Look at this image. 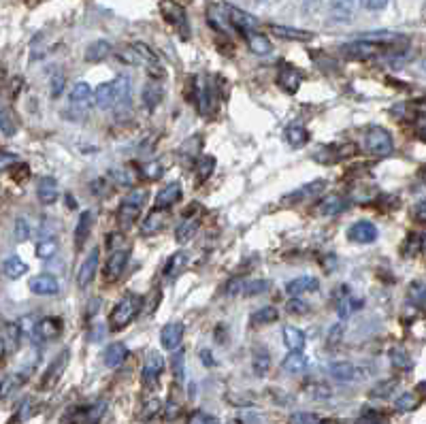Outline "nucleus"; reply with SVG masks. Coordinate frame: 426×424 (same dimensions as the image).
<instances>
[{"instance_id": "1", "label": "nucleus", "mask_w": 426, "mask_h": 424, "mask_svg": "<svg viewBox=\"0 0 426 424\" xmlns=\"http://www.w3.org/2000/svg\"><path fill=\"white\" fill-rule=\"evenodd\" d=\"M130 92V79L120 75L111 81H104L94 90V104L98 109H113L122 100H126Z\"/></svg>"}, {"instance_id": "2", "label": "nucleus", "mask_w": 426, "mask_h": 424, "mask_svg": "<svg viewBox=\"0 0 426 424\" xmlns=\"http://www.w3.org/2000/svg\"><path fill=\"white\" fill-rule=\"evenodd\" d=\"M94 107V90L90 84L86 81H79L70 88V94H68V107H66V118L70 120H81L86 118V113Z\"/></svg>"}, {"instance_id": "3", "label": "nucleus", "mask_w": 426, "mask_h": 424, "mask_svg": "<svg viewBox=\"0 0 426 424\" xmlns=\"http://www.w3.org/2000/svg\"><path fill=\"white\" fill-rule=\"evenodd\" d=\"M143 309V299H141L139 295H124L118 303H116V307H113V311H111V317H109V324H111V329L113 331H122V329H126L134 317L139 315V311Z\"/></svg>"}, {"instance_id": "4", "label": "nucleus", "mask_w": 426, "mask_h": 424, "mask_svg": "<svg viewBox=\"0 0 426 424\" xmlns=\"http://www.w3.org/2000/svg\"><path fill=\"white\" fill-rule=\"evenodd\" d=\"M124 58L130 62V64H136V66H143L148 73L156 79L164 77V68L158 60V56L150 49V45L145 43H132L130 47H126V54Z\"/></svg>"}, {"instance_id": "5", "label": "nucleus", "mask_w": 426, "mask_h": 424, "mask_svg": "<svg viewBox=\"0 0 426 424\" xmlns=\"http://www.w3.org/2000/svg\"><path fill=\"white\" fill-rule=\"evenodd\" d=\"M145 201H148V192L145 190H139L136 188V190L128 192L122 198L120 207H118V224L122 228H130L136 222V218L141 216V211H143Z\"/></svg>"}, {"instance_id": "6", "label": "nucleus", "mask_w": 426, "mask_h": 424, "mask_svg": "<svg viewBox=\"0 0 426 424\" xmlns=\"http://www.w3.org/2000/svg\"><path fill=\"white\" fill-rule=\"evenodd\" d=\"M365 150L371 154V156H377V158H384V156H390L395 150V141H393V134H390L386 128L381 126H371L367 132H365Z\"/></svg>"}, {"instance_id": "7", "label": "nucleus", "mask_w": 426, "mask_h": 424, "mask_svg": "<svg viewBox=\"0 0 426 424\" xmlns=\"http://www.w3.org/2000/svg\"><path fill=\"white\" fill-rule=\"evenodd\" d=\"M160 11H162V17L175 28V30H180L184 34V39H188V15L184 11V7H180L177 3H173V0H162L160 3Z\"/></svg>"}, {"instance_id": "8", "label": "nucleus", "mask_w": 426, "mask_h": 424, "mask_svg": "<svg viewBox=\"0 0 426 424\" xmlns=\"http://www.w3.org/2000/svg\"><path fill=\"white\" fill-rule=\"evenodd\" d=\"M301 84H303V75L297 66H292L288 62H281L277 66V86L286 94H297Z\"/></svg>"}, {"instance_id": "9", "label": "nucleus", "mask_w": 426, "mask_h": 424, "mask_svg": "<svg viewBox=\"0 0 426 424\" xmlns=\"http://www.w3.org/2000/svg\"><path fill=\"white\" fill-rule=\"evenodd\" d=\"M329 373L339 382H363L369 377V369L354 363H333L329 367Z\"/></svg>"}, {"instance_id": "10", "label": "nucleus", "mask_w": 426, "mask_h": 424, "mask_svg": "<svg viewBox=\"0 0 426 424\" xmlns=\"http://www.w3.org/2000/svg\"><path fill=\"white\" fill-rule=\"evenodd\" d=\"M98 258H100V247H92L90 254L84 258V262L79 265V271H77V286L79 288H88L96 273H98Z\"/></svg>"}, {"instance_id": "11", "label": "nucleus", "mask_w": 426, "mask_h": 424, "mask_svg": "<svg viewBox=\"0 0 426 424\" xmlns=\"http://www.w3.org/2000/svg\"><path fill=\"white\" fill-rule=\"evenodd\" d=\"M68 350H64V352H60V354L49 363V367L45 369V373H43V379H41V388L45 391H49V388H54L58 382H60V377L64 375V369H66V365H68Z\"/></svg>"}, {"instance_id": "12", "label": "nucleus", "mask_w": 426, "mask_h": 424, "mask_svg": "<svg viewBox=\"0 0 426 424\" xmlns=\"http://www.w3.org/2000/svg\"><path fill=\"white\" fill-rule=\"evenodd\" d=\"M106 411L104 403H92V405H84L77 409H70V414L64 416L66 422H98Z\"/></svg>"}, {"instance_id": "13", "label": "nucleus", "mask_w": 426, "mask_h": 424, "mask_svg": "<svg viewBox=\"0 0 426 424\" xmlns=\"http://www.w3.org/2000/svg\"><path fill=\"white\" fill-rule=\"evenodd\" d=\"M224 11H226V19L230 24V28H235L239 34L258 28V19L254 15H250V13H245L241 9H235V7H226Z\"/></svg>"}, {"instance_id": "14", "label": "nucleus", "mask_w": 426, "mask_h": 424, "mask_svg": "<svg viewBox=\"0 0 426 424\" xmlns=\"http://www.w3.org/2000/svg\"><path fill=\"white\" fill-rule=\"evenodd\" d=\"M30 290L39 297H54L60 292V284L58 279L49 273H41V275H34L30 279Z\"/></svg>"}, {"instance_id": "15", "label": "nucleus", "mask_w": 426, "mask_h": 424, "mask_svg": "<svg viewBox=\"0 0 426 424\" xmlns=\"http://www.w3.org/2000/svg\"><path fill=\"white\" fill-rule=\"evenodd\" d=\"M164 371V359L160 352H150L148 359H145V365H143V371H141V377H143V384H150L154 386L158 382V377L162 375Z\"/></svg>"}, {"instance_id": "16", "label": "nucleus", "mask_w": 426, "mask_h": 424, "mask_svg": "<svg viewBox=\"0 0 426 424\" xmlns=\"http://www.w3.org/2000/svg\"><path fill=\"white\" fill-rule=\"evenodd\" d=\"M194 96H196V109H198V113L209 116L216 104H213V98H211V88L200 77H194Z\"/></svg>"}, {"instance_id": "17", "label": "nucleus", "mask_w": 426, "mask_h": 424, "mask_svg": "<svg viewBox=\"0 0 426 424\" xmlns=\"http://www.w3.org/2000/svg\"><path fill=\"white\" fill-rule=\"evenodd\" d=\"M324 186H326V184H324V180L309 182V184H305V186L297 188L294 192L286 194V196H283L281 201H283V203H288V205H299V203H303V201H307V198L315 196V194H317L320 190H322Z\"/></svg>"}, {"instance_id": "18", "label": "nucleus", "mask_w": 426, "mask_h": 424, "mask_svg": "<svg viewBox=\"0 0 426 424\" xmlns=\"http://www.w3.org/2000/svg\"><path fill=\"white\" fill-rule=\"evenodd\" d=\"M180 198H182V184L180 182H171L162 190H158V194L154 198V207L156 209H168Z\"/></svg>"}, {"instance_id": "19", "label": "nucleus", "mask_w": 426, "mask_h": 424, "mask_svg": "<svg viewBox=\"0 0 426 424\" xmlns=\"http://www.w3.org/2000/svg\"><path fill=\"white\" fill-rule=\"evenodd\" d=\"M347 239L354 241V243H373L377 239V228L375 224L371 222H356V224H352L349 230H347Z\"/></svg>"}, {"instance_id": "20", "label": "nucleus", "mask_w": 426, "mask_h": 424, "mask_svg": "<svg viewBox=\"0 0 426 424\" xmlns=\"http://www.w3.org/2000/svg\"><path fill=\"white\" fill-rule=\"evenodd\" d=\"M241 37L245 39V43H247V47L252 49V54H256V56H269L271 54V43L258 28L243 32Z\"/></svg>"}, {"instance_id": "21", "label": "nucleus", "mask_w": 426, "mask_h": 424, "mask_svg": "<svg viewBox=\"0 0 426 424\" xmlns=\"http://www.w3.org/2000/svg\"><path fill=\"white\" fill-rule=\"evenodd\" d=\"M182 339H184V324L180 322H173V324H166L160 333V343L164 350L168 352H175L177 347L182 345Z\"/></svg>"}, {"instance_id": "22", "label": "nucleus", "mask_w": 426, "mask_h": 424, "mask_svg": "<svg viewBox=\"0 0 426 424\" xmlns=\"http://www.w3.org/2000/svg\"><path fill=\"white\" fill-rule=\"evenodd\" d=\"M126 265H128V252H126V250H116L109 258H106V265H104V277L109 279V281L118 279V277L124 273Z\"/></svg>"}, {"instance_id": "23", "label": "nucleus", "mask_w": 426, "mask_h": 424, "mask_svg": "<svg viewBox=\"0 0 426 424\" xmlns=\"http://www.w3.org/2000/svg\"><path fill=\"white\" fill-rule=\"evenodd\" d=\"M32 371V367L30 369H26V371H19V373H11V375H5L3 379H0V399H7V397H11L13 393H17L19 388L26 384V375Z\"/></svg>"}, {"instance_id": "24", "label": "nucleus", "mask_w": 426, "mask_h": 424, "mask_svg": "<svg viewBox=\"0 0 426 424\" xmlns=\"http://www.w3.org/2000/svg\"><path fill=\"white\" fill-rule=\"evenodd\" d=\"M188 260H190L188 252H175V254L166 260V265H164V271H162V273H164V279L175 281L177 277H180V275L186 271Z\"/></svg>"}, {"instance_id": "25", "label": "nucleus", "mask_w": 426, "mask_h": 424, "mask_svg": "<svg viewBox=\"0 0 426 424\" xmlns=\"http://www.w3.org/2000/svg\"><path fill=\"white\" fill-rule=\"evenodd\" d=\"M273 37H279V39H286V41H311L313 39V32L309 30H299V28H290V26H269Z\"/></svg>"}, {"instance_id": "26", "label": "nucleus", "mask_w": 426, "mask_h": 424, "mask_svg": "<svg viewBox=\"0 0 426 424\" xmlns=\"http://www.w3.org/2000/svg\"><path fill=\"white\" fill-rule=\"evenodd\" d=\"M320 288V279L313 277V275H303V277H297L292 279L290 284L286 286V292L292 295V297H299V295H307V292H315Z\"/></svg>"}, {"instance_id": "27", "label": "nucleus", "mask_w": 426, "mask_h": 424, "mask_svg": "<svg viewBox=\"0 0 426 424\" xmlns=\"http://www.w3.org/2000/svg\"><path fill=\"white\" fill-rule=\"evenodd\" d=\"M64 331V322L60 317H45V320L37 322V335L45 341L58 339Z\"/></svg>"}, {"instance_id": "28", "label": "nucleus", "mask_w": 426, "mask_h": 424, "mask_svg": "<svg viewBox=\"0 0 426 424\" xmlns=\"http://www.w3.org/2000/svg\"><path fill=\"white\" fill-rule=\"evenodd\" d=\"M166 224V209H152L150 216L143 220V224H141V233L143 235H156L164 228Z\"/></svg>"}, {"instance_id": "29", "label": "nucleus", "mask_w": 426, "mask_h": 424, "mask_svg": "<svg viewBox=\"0 0 426 424\" xmlns=\"http://www.w3.org/2000/svg\"><path fill=\"white\" fill-rule=\"evenodd\" d=\"M37 196L43 205H54L60 196L58 192V182L54 178H43L37 184Z\"/></svg>"}, {"instance_id": "30", "label": "nucleus", "mask_w": 426, "mask_h": 424, "mask_svg": "<svg viewBox=\"0 0 426 424\" xmlns=\"http://www.w3.org/2000/svg\"><path fill=\"white\" fill-rule=\"evenodd\" d=\"M347 209V201L343 196H337V194H331V196H324L322 201L317 203V211L322 216H337L341 211Z\"/></svg>"}, {"instance_id": "31", "label": "nucleus", "mask_w": 426, "mask_h": 424, "mask_svg": "<svg viewBox=\"0 0 426 424\" xmlns=\"http://www.w3.org/2000/svg\"><path fill=\"white\" fill-rule=\"evenodd\" d=\"M128 359V347L124 343H111L104 350V365L109 369H118Z\"/></svg>"}, {"instance_id": "32", "label": "nucleus", "mask_w": 426, "mask_h": 424, "mask_svg": "<svg viewBox=\"0 0 426 424\" xmlns=\"http://www.w3.org/2000/svg\"><path fill=\"white\" fill-rule=\"evenodd\" d=\"M141 98H143V104H145V109H156L158 104L162 102L164 98V88L158 84V81H150L145 88H143V94H141Z\"/></svg>"}, {"instance_id": "33", "label": "nucleus", "mask_w": 426, "mask_h": 424, "mask_svg": "<svg viewBox=\"0 0 426 424\" xmlns=\"http://www.w3.org/2000/svg\"><path fill=\"white\" fill-rule=\"evenodd\" d=\"M281 367H283V371H288V373H303L307 369V356L303 354V350H294L286 359H283Z\"/></svg>"}, {"instance_id": "34", "label": "nucleus", "mask_w": 426, "mask_h": 424, "mask_svg": "<svg viewBox=\"0 0 426 424\" xmlns=\"http://www.w3.org/2000/svg\"><path fill=\"white\" fill-rule=\"evenodd\" d=\"M279 320V311L275 307H260L252 313L250 317V324L252 327H267Z\"/></svg>"}, {"instance_id": "35", "label": "nucleus", "mask_w": 426, "mask_h": 424, "mask_svg": "<svg viewBox=\"0 0 426 424\" xmlns=\"http://www.w3.org/2000/svg\"><path fill=\"white\" fill-rule=\"evenodd\" d=\"M281 337H283V345H286L290 352L305 347V335H303V331H299L294 327H283Z\"/></svg>"}, {"instance_id": "36", "label": "nucleus", "mask_w": 426, "mask_h": 424, "mask_svg": "<svg viewBox=\"0 0 426 424\" xmlns=\"http://www.w3.org/2000/svg\"><path fill=\"white\" fill-rule=\"evenodd\" d=\"M111 56V45L106 41H96L86 49V60L88 62H102Z\"/></svg>"}, {"instance_id": "37", "label": "nucleus", "mask_w": 426, "mask_h": 424, "mask_svg": "<svg viewBox=\"0 0 426 424\" xmlns=\"http://www.w3.org/2000/svg\"><path fill=\"white\" fill-rule=\"evenodd\" d=\"M90 230H92V211H84L79 222H77V228H75V245L77 247H81L88 241Z\"/></svg>"}, {"instance_id": "38", "label": "nucleus", "mask_w": 426, "mask_h": 424, "mask_svg": "<svg viewBox=\"0 0 426 424\" xmlns=\"http://www.w3.org/2000/svg\"><path fill=\"white\" fill-rule=\"evenodd\" d=\"M271 290V281L267 279H254V281H241L239 292H243L245 297H256V295H265Z\"/></svg>"}, {"instance_id": "39", "label": "nucleus", "mask_w": 426, "mask_h": 424, "mask_svg": "<svg viewBox=\"0 0 426 424\" xmlns=\"http://www.w3.org/2000/svg\"><path fill=\"white\" fill-rule=\"evenodd\" d=\"M3 271H5V275H7L9 279H19L22 275L28 273V265H26L19 256H11V258L5 260Z\"/></svg>"}, {"instance_id": "40", "label": "nucleus", "mask_w": 426, "mask_h": 424, "mask_svg": "<svg viewBox=\"0 0 426 424\" xmlns=\"http://www.w3.org/2000/svg\"><path fill=\"white\" fill-rule=\"evenodd\" d=\"M0 130H3L7 136L17 132V120H15L13 111L9 107H5V104H0Z\"/></svg>"}, {"instance_id": "41", "label": "nucleus", "mask_w": 426, "mask_h": 424, "mask_svg": "<svg viewBox=\"0 0 426 424\" xmlns=\"http://www.w3.org/2000/svg\"><path fill=\"white\" fill-rule=\"evenodd\" d=\"M213 168H216V158L213 156H200L196 162V182H207L211 178Z\"/></svg>"}, {"instance_id": "42", "label": "nucleus", "mask_w": 426, "mask_h": 424, "mask_svg": "<svg viewBox=\"0 0 426 424\" xmlns=\"http://www.w3.org/2000/svg\"><path fill=\"white\" fill-rule=\"evenodd\" d=\"M196 230H198V222L196 220H184L180 226H177V230H175V239L180 241V243H186V241H190L196 235Z\"/></svg>"}, {"instance_id": "43", "label": "nucleus", "mask_w": 426, "mask_h": 424, "mask_svg": "<svg viewBox=\"0 0 426 424\" xmlns=\"http://www.w3.org/2000/svg\"><path fill=\"white\" fill-rule=\"evenodd\" d=\"M286 141L292 148H301L309 141V132L303 126H292V128L286 130Z\"/></svg>"}, {"instance_id": "44", "label": "nucleus", "mask_w": 426, "mask_h": 424, "mask_svg": "<svg viewBox=\"0 0 426 424\" xmlns=\"http://www.w3.org/2000/svg\"><path fill=\"white\" fill-rule=\"evenodd\" d=\"M58 252V241L56 239H41L37 243V256L41 260H47V258H54Z\"/></svg>"}, {"instance_id": "45", "label": "nucleus", "mask_w": 426, "mask_h": 424, "mask_svg": "<svg viewBox=\"0 0 426 424\" xmlns=\"http://www.w3.org/2000/svg\"><path fill=\"white\" fill-rule=\"evenodd\" d=\"M420 405V397H416L413 393H405V395H401L397 401H395V407H397V411H413L416 407Z\"/></svg>"}, {"instance_id": "46", "label": "nucleus", "mask_w": 426, "mask_h": 424, "mask_svg": "<svg viewBox=\"0 0 426 424\" xmlns=\"http://www.w3.org/2000/svg\"><path fill=\"white\" fill-rule=\"evenodd\" d=\"M252 367H254V373H256L258 377H265V375L269 373V369H271V356H269V354H258V356L254 359Z\"/></svg>"}, {"instance_id": "47", "label": "nucleus", "mask_w": 426, "mask_h": 424, "mask_svg": "<svg viewBox=\"0 0 426 424\" xmlns=\"http://www.w3.org/2000/svg\"><path fill=\"white\" fill-rule=\"evenodd\" d=\"M30 235H32L30 222H28L26 218H17V222H15V239H17V241H28Z\"/></svg>"}, {"instance_id": "48", "label": "nucleus", "mask_w": 426, "mask_h": 424, "mask_svg": "<svg viewBox=\"0 0 426 424\" xmlns=\"http://www.w3.org/2000/svg\"><path fill=\"white\" fill-rule=\"evenodd\" d=\"M290 422H294V424H315V422H324V418H320L315 414H307V411H294L290 416Z\"/></svg>"}, {"instance_id": "49", "label": "nucleus", "mask_w": 426, "mask_h": 424, "mask_svg": "<svg viewBox=\"0 0 426 424\" xmlns=\"http://www.w3.org/2000/svg\"><path fill=\"white\" fill-rule=\"evenodd\" d=\"M354 9V0H333V11L337 17H347Z\"/></svg>"}, {"instance_id": "50", "label": "nucleus", "mask_w": 426, "mask_h": 424, "mask_svg": "<svg viewBox=\"0 0 426 424\" xmlns=\"http://www.w3.org/2000/svg\"><path fill=\"white\" fill-rule=\"evenodd\" d=\"M305 391L311 395V399H329L331 397V388H326L324 384H311Z\"/></svg>"}, {"instance_id": "51", "label": "nucleus", "mask_w": 426, "mask_h": 424, "mask_svg": "<svg viewBox=\"0 0 426 424\" xmlns=\"http://www.w3.org/2000/svg\"><path fill=\"white\" fill-rule=\"evenodd\" d=\"M188 422L190 424H213V422H218V418L216 416H209L207 411H192L190 414V418H188Z\"/></svg>"}, {"instance_id": "52", "label": "nucleus", "mask_w": 426, "mask_h": 424, "mask_svg": "<svg viewBox=\"0 0 426 424\" xmlns=\"http://www.w3.org/2000/svg\"><path fill=\"white\" fill-rule=\"evenodd\" d=\"M173 373L177 379H182L184 375V352L182 350H175V356H173Z\"/></svg>"}, {"instance_id": "53", "label": "nucleus", "mask_w": 426, "mask_h": 424, "mask_svg": "<svg viewBox=\"0 0 426 424\" xmlns=\"http://www.w3.org/2000/svg\"><path fill=\"white\" fill-rule=\"evenodd\" d=\"M15 164H17V156L15 154H9V152L0 150V171H9Z\"/></svg>"}, {"instance_id": "54", "label": "nucleus", "mask_w": 426, "mask_h": 424, "mask_svg": "<svg viewBox=\"0 0 426 424\" xmlns=\"http://www.w3.org/2000/svg\"><path fill=\"white\" fill-rule=\"evenodd\" d=\"M141 171H143V178H148V180H158L160 175H162V166H160L158 162H150V164H145Z\"/></svg>"}, {"instance_id": "55", "label": "nucleus", "mask_w": 426, "mask_h": 424, "mask_svg": "<svg viewBox=\"0 0 426 424\" xmlns=\"http://www.w3.org/2000/svg\"><path fill=\"white\" fill-rule=\"evenodd\" d=\"M286 309H288L290 313H294V315H305V313H309V305H307L305 301H299V299L290 301V303L286 305Z\"/></svg>"}, {"instance_id": "56", "label": "nucleus", "mask_w": 426, "mask_h": 424, "mask_svg": "<svg viewBox=\"0 0 426 424\" xmlns=\"http://www.w3.org/2000/svg\"><path fill=\"white\" fill-rule=\"evenodd\" d=\"M361 5L369 11H381L388 5V0H361Z\"/></svg>"}, {"instance_id": "57", "label": "nucleus", "mask_w": 426, "mask_h": 424, "mask_svg": "<svg viewBox=\"0 0 426 424\" xmlns=\"http://www.w3.org/2000/svg\"><path fill=\"white\" fill-rule=\"evenodd\" d=\"M352 309H354V301H349L347 297L339 301V315L341 317H347L352 313Z\"/></svg>"}, {"instance_id": "58", "label": "nucleus", "mask_w": 426, "mask_h": 424, "mask_svg": "<svg viewBox=\"0 0 426 424\" xmlns=\"http://www.w3.org/2000/svg\"><path fill=\"white\" fill-rule=\"evenodd\" d=\"M158 409H160V403H158V401L154 399V401H152L150 405H145V409H143V420H148V418L152 420V418H154V416L158 414Z\"/></svg>"}, {"instance_id": "59", "label": "nucleus", "mask_w": 426, "mask_h": 424, "mask_svg": "<svg viewBox=\"0 0 426 424\" xmlns=\"http://www.w3.org/2000/svg\"><path fill=\"white\" fill-rule=\"evenodd\" d=\"M177 411H180V407H177L175 403H168V405L164 407V416H166V420H173V418H177Z\"/></svg>"}, {"instance_id": "60", "label": "nucleus", "mask_w": 426, "mask_h": 424, "mask_svg": "<svg viewBox=\"0 0 426 424\" xmlns=\"http://www.w3.org/2000/svg\"><path fill=\"white\" fill-rule=\"evenodd\" d=\"M416 218L422 220V222H426V201L416 207Z\"/></svg>"}, {"instance_id": "61", "label": "nucleus", "mask_w": 426, "mask_h": 424, "mask_svg": "<svg viewBox=\"0 0 426 424\" xmlns=\"http://www.w3.org/2000/svg\"><path fill=\"white\" fill-rule=\"evenodd\" d=\"M200 359H203V363L207 365V367H213L216 363H213V356H211V352L209 350H200Z\"/></svg>"}, {"instance_id": "62", "label": "nucleus", "mask_w": 426, "mask_h": 424, "mask_svg": "<svg viewBox=\"0 0 426 424\" xmlns=\"http://www.w3.org/2000/svg\"><path fill=\"white\" fill-rule=\"evenodd\" d=\"M422 247H424V250H426V235H424V239H422Z\"/></svg>"}, {"instance_id": "63", "label": "nucleus", "mask_w": 426, "mask_h": 424, "mask_svg": "<svg viewBox=\"0 0 426 424\" xmlns=\"http://www.w3.org/2000/svg\"><path fill=\"white\" fill-rule=\"evenodd\" d=\"M422 180H424V182H426V168H424V171H422Z\"/></svg>"}, {"instance_id": "64", "label": "nucleus", "mask_w": 426, "mask_h": 424, "mask_svg": "<svg viewBox=\"0 0 426 424\" xmlns=\"http://www.w3.org/2000/svg\"><path fill=\"white\" fill-rule=\"evenodd\" d=\"M305 3H307V5H311V3H315V0H305Z\"/></svg>"}]
</instances>
